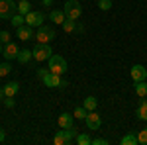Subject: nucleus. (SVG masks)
<instances>
[{
  "mask_svg": "<svg viewBox=\"0 0 147 145\" xmlns=\"http://www.w3.org/2000/svg\"><path fill=\"white\" fill-rule=\"evenodd\" d=\"M37 78L45 84L47 88H65L69 82L63 78V75H55L49 69H37Z\"/></svg>",
  "mask_w": 147,
  "mask_h": 145,
  "instance_id": "nucleus-1",
  "label": "nucleus"
},
{
  "mask_svg": "<svg viewBox=\"0 0 147 145\" xmlns=\"http://www.w3.org/2000/svg\"><path fill=\"white\" fill-rule=\"evenodd\" d=\"M47 63H49V71L51 73H55V75H65L69 71V65H67V59L63 55H51L47 59Z\"/></svg>",
  "mask_w": 147,
  "mask_h": 145,
  "instance_id": "nucleus-2",
  "label": "nucleus"
},
{
  "mask_svg": "<svg viewBox=\"0 0 147 145\" xmlns=\"http://www.w3.org/2000/svg\"><path fill=\"white\" fill-rule=\"evenodd\" d=\"M55 37H57L55 30H53V28H49V26H39V28H37V32H35V35H34L35 43H51Z\"/></svg>",
  "mask_w": 147,
  "mask_h": 145,
  "instance_id": "nucleus-3",
  "label": "nucleus"
},
{
  "mask_svg": "<svg viewBox=\"0 0 147 145\" xmlns=\"http://www.w3.org/2000/svg\"><path fill=\"white\" fill-rule=\"evenodd\" d=\"M63 12H65V16L69 20H79L82 16V6L79 4V0H65Z\"/></svg>",
  "mask_w": 147,
  "mask_h": 145,
  "instance_id": "nucleus-4",
  "label": "nucleus"
},
{
  "mask_svg": "<svg viewBox=\"0 0 147 145\" xmlns=\"http://www.w3.org/2000/svg\"><path fill=\"white\" fill-rule=\"evenodd\" d=\"M32 53H34L35 61H47L49 57L53 55V49H51L49 43H35V47L32 49Z\"/></svg>",
  "mask_w": 147,
  "mask_h": 145,
  "instance_id": "nucleus-5",
  "label": "nucleus"
},
{
  "mask_svg": "<svg viewBox=\"0 0 147 145\" xmlns=\"http://www.w3.org/2000/svg\"><path fill=\"white\" fill-rule=\"evenodd\" d=\"M16 12H18V2H14V0H0V18L2 20H10Z\"/></svg>",
  "mask_w": 147,
  "mask_h": 145,
  "instance_id": "nucleus-6",
  "label": "nucleus"
},
{
  "mask_svg": "<svg viewBox=\"0 0 147 145\" xmlns=\"http://www.w3.org/2000/svg\"><path fill=\"white\" fill-rule=\"evenodd\" d=\"M84 123H86V127L90 129V132H96V129H100V125H102V118H100V114L96 110H92L86 114V118H84Z\"/></svg>",
  "mask_w": 147,
  "mask_h": 145,
  "instance_id": "nucleus-7",
  "label": "nucleus"
},
{
  "mask_svg": "<svg viewBox=\"0 0 147 145\" xmlns=\"http://www.w3.org/2000/svg\"><path fill=\"white\" fill-rule=\"evenodd\" d=\"M43 22H45V16H43V12H28L26 14V24L28 26H32V28H39V26H43Z\"/></svg>",
  "mask_w": 147,
  "mask_h": 145,
  "instance_id": "nucleus-8",
  "label": "nucleus"
},
{
  "mask_svg": "<svg viewBox=\"0 0 147 145\" xmlns=\"http://www.w3.org/2000/svg\"><path fill=\"white\" fill-rule=\"evenodd\" d=\"M34 35H35V28L28 26V24H24V26H20V28H16V37L22 39V41H30V39H34Z\"/></svg>",
  "mask_w": 147,
  "mask_h": 145,
  "instance_id": "nucleus-9",
  "label": "nucleus"
},
{
  "mask_svg": "<svg viewBox=\"0 0 147 145\" xmlns=\"http://www.w3.org/2000/svg\"><path fill=\"white\" fill-rule=\"evenodd\" d=\"M18 53H20V47L16 41H10V43H4V51H2V57L6 61H12V59H18Z\"/></svg>",
  "mask_w": 147,
  "mask_h": 145,
  "instance_id": "nucleus-10",
  "label": "nucleus"
},
{
  "mask_svg": "<svg viewBox=\"0 0 147 145\" xmlns=\"http://www.w3.org/2000/svg\"><path fill=\"white\" fill-rule=\"evenodd\" d=\"M129 75H131V80L134 82L147 80V67H143V65H134L131 71H129Z\"/></svg>",
  "mask_w": 147,
  "mask_h": 145,
  "instance_id": "nucleus-11",
  "label": "nucleus"
},
{
  "mask_svg": "<svg viewBox=\"0 0 147 145\" xmlns=\"http://www.w3.org/2000/svg\"><path fill=\"white\" fill-rule=\"evenodd\" d=\"M57 123H59V127H73V125H75V116L63 112V114L57 118Z\"/></svg>",
  "mask_w": 147,
  "mask_h": 145,
  "instance_id": "nucleus-12",
  "label": "nucleus"
},
{
  "mask_svg": "<svg viewBox=\"0 0 147 145\" xmlns=\"http://www.w3.org/2000/svg\"><path fill=\"white\" fill-rule=\"evenodd\" d=\"M49 20L53 24H57V26H61V24L67 20V16H65V12L63 10H57V8H53V10L49 12Z\"/></svg>",
  "mask_w": 147,
  "mask_h": 145,
  "instance_id": "nucleus-13",
  "label": "nucleus"
},
{
  "mask_svg": "<svg viewBox=\"0 0 147 145\" xmlns=\"http://www.w3.org/2000/svg\"><path fill=\"white\" fill-rule=\"evenodd\" d=\"M2 88H4V94H6V96H12V98H14V96L18 94V90H20V84H18L16 80H12L8 84H4Z\"/></svg>",
  "mask_w": 147,
  "mask_h": 145,
  "instance_id": "nucleus-14",
  "label": "nucleus"
},
{
  "mask_svg": "<svg viewBox=\"0 0 147 145\" xmlns=\"http://www.w3.org/2000/svg\"><path fill=\"white\" fill-rule=\"evenodd\" d=\"M34 59V53H32V49H20V53H18V61L26 65V63H30Z\"/></svg>",
  "mask_w": 147,
  "mask_h": 145,
  "instance_id": "nucleus-15",
  "label": "nucleus"
},
{
  "mask_svg": "<svg viewBox=\"0 0 147 145\" xmlns=\"http://www.w3.org/2000/svg\"><path fill=\"white\" fill-rule=\"evenodd\" d=\"M136 116L139 118V120H145V122H147V100H141L139 104H137Z\"/></svg>",
  "mask_w": 147,
  "mask_h": 145,
  "instance_id": "nucleus-16",
  "label": "nucleus"
},
{
  "mask_svg": "<svg viewBox=\"0 0 147 145\" xmlns=\"http://www.w3.org/2000/svg\"><path fill=\"white\" fill-rule=\"evenodd\" d=\"M77 26H79V22H77V20H65V22L61 24V28H63V30H65V32H67V34H73V32H77Z\"/></svg>",
  "mask_w": 147,
  "mask_h": 145,
  "instance_id": "nucleus-17",
  "label": "nucleus"
},
{
  "mask_svg": "<svg viewBox=\"0 0 147 145\" xmlns=\"http://www.w3.org/2000/svg\"><path fill=\"white\" fill-rule=\"evenodd\" d=\"M136 94L139 98H145L147 96V80H139L136 82Z\"/></svg>",
  "mask_w": 147,
  "mask_h": 145,
  "instance_id": "nucleus-18",
  "label": "nucleus"
},
{
  "mask_svg": "<svg viewBox=\"0 0 147 145\" xmlns=\"http://www.w3.org/2000/svg\"><path fill=\"white\" fill-rule=\"evenodd\" d=\"M28 12H32V4H30V0H20V2H18V14L26 16Z\"/></svg>",
  "mask_w": 147,
  "mask_h": 145,
  "instance_id": "nucleus-19",
  "label": "nucleus"
},
{
  "mask_svg": "<svg viewBox=\"0 0 147 145\" xmlns=\"http://www.w3.org/2000/svg\"><path fill=\"white\" fill-rule=\"evenodd\" d=\"M10 24L14 26V28H20V26L26 24V16H22V14H18V12H16V14L10 18Z\"/></svg>",
  "mask_w": 147,
  "mask_h": 145,
  "instance_id": "nucleus-20",
  "label": "nucleus"
},
{
  "mask_svg": "<svg viewBox=\"0 0 147 145\" xmlns=\"http://www.w3.org/2000/svg\"><path fill=\"white\" fill-rule=\"evenodd\" d=\"M82 106H84V108H86L88 112H92V110H96V106H98V100H96L94 96H86Z\"/></svg>",
  "mask_w": 147,
  "mask_h": 145,
  "instance_id": "nucleus-21",
  "label": "nucleus"
},
{
  "mask_svg": "<svg viewBox=\"0 0 147 145\" xmlns=\"http://www.w3.org/2000/svg\"><path fill=\"white\" fill-rule=\"evenodd\" d=\"M120 143H122V145H137L139 141H137V135L127 134V135H124V137L120 139Z\"/></svg>",
  "mask_w": 147,
  "mask_h": 145,
  "instance_id": "nucleus-22",
  "label": "nucleus"
},
{
  "mask_svg": "<svg viewBox=\"0 0 147 145\" xmlns=\"http://www.w3.org/2000/svg\"><path fill=\"white\" fill-rule=\"evenodd\" d=\"M86 114H88V110H86L84 106H77V108L73 110V116H75V120H84V118H86Z\"/></svg>",
  "mask_w": 147,
  "mask_h": 145,
  "instance_id": "nucleus-23",
  "label": "nucleus"
},
{
  "mask_svg": "<svg viewBox=\"0 0 147 145\" xmlns=\"http://www.w3.org/2000/svg\"><path fill=\"white\" fill-rule=\"evenodd\" d=\"M75 141H77L79 145H90V143H92V139L88 137V134H79Z\"/></svg>",
  "mask_w": 147,
  "mask_h": 145,
  "instance_id": "nucleus-24",
  "label": "nucleus"
},
{
  "mask_svg": "<svg viewBox=\"0 0 147 145\" xmlns=\"http://www.w3.org/2000/svg\"><path fill=\"white\" fill-rule=\"evenodd\" d=\"M96 6H98L102 12H108L110 8H112V0H98V4H96Z\"/></svg>",
  "mask_w": 147,
  "mask_h": 145,
  "instance_id": "nucleus-25",
  "label": "nucleus"
},
{
  "mask_svg": "<svg viewBox=\"0 0 147 145\" xmlns=\"http://www.w3.org/2000/svg\"><path fill=\"white\" fill-rule=\"evenodd\" d=\"M53 143H55V145H67V141H65V135H63V132H57V134L53 135Z\"/></svg>",
  "mask_w": 147,
  "mask_h": 145,
  "instance_id": "nucleus-26",
  "label": "nucleus"
},
{
  "mask_svg": "<svg viewBox=\"0 0 147 145\" xmlns=\"http://www.w3.org/2000/svg\"><path fill=\"white\" fill-rule=\"evenodd\" d=\"M137 141H139V145H147V127H143L137 134Z\"/></svg>",
  "mask_w": 147,
  "mask_h": 145,
  "instance_id": "nucleus-27",
  "label": "nucleus"
},
{
  "mask_svg": "<svg viewBox=\"0 0 147 145\" xmlns=\"http://www.w3.org/2000/svg\"><path fill=\"white\" fill-rule=\"evenodd\" d=\"M10 73H12L10 63H2V65H0V77H6V75H10Z\"/></svg>",
  "mask_w": 147,
  "mask_h": 145,
  "instance_id": "nucleus-28",
  "label": "nucleus"
},
{
  "mask_svg": "<svg viewBox=\"0 0 147 145\" xmlns=\"http://www.w3.org/2000/svg\"><path fill=\"white\" fill-rule=\"evenodd\" d=\"M0 41H2V43H10L12 41L10 32H4V30H2V32H0Z\"/></svg>",
  "mask_w": 147,
  "mask_h": 145,
  "instance_id": "nucleus-29",
  "label": "nucleus"
},
{
  "mask_svg": "<svg viewBox=\"0 0 147 145\" xmlns=\"http://www.w3.org/2000/svg\"><path fill=\"white\" fill-rule=\"evenodd\" d=\"M4 104H6V108H14V106H16V100H14V98H12V96H6V98H4Z\"/></svg>",
  "mask_w": 147,
  "mask_h": 145,
  "instance_id": "nucleus-30",
  "label": "nucleus"
},
{
  "mask_svg": "<svg viewBox=\"0 0 147 145\" xmlns=\"http://www.w3.org/2000/svg\"><path fill=\"white\" fill-rule=\"evenodd\" d=\"M108 143H110L108 139H104V137H96V139H92L90 145H108Z\"/></svg>",
  "mask_w": 147,
  "mask_h": 145,
  "instance_id": "nucleus-31",
  "label": "nucleus"
},
{
  "mask_svg": "<svg viewBox=\"0 0 147 145\" xmlns=\"http://www.w3.org/2000/svg\"><path fill=\"white\" fill-rule=\"evenodd\" d=\"M4 139H6V132H4V129H2V127H0V143H2V141H4Z\"/></svg>",
  "mask_w": 147,
  "mask_h": 145,
  "instance_id": "nucleus-32",
  "label": "nucleus"
},
{
  "mask_svg": "<svg viewBox=\"0 0 147 145\" xmlns=\"http://www.w3.org/2000/svg\"><path fill=\"white\" fill-rule=\"evenodd\" d=\"M41 2H43L45 8H51V4H53V0H41Z\"/></svg>",
  "mask_w": 147,
  "mask_h": 145,
  "instance_id": "nucleus-33",
  "label": "nucleus"
},
{
  "mask_svg": "<svg viewBox=\"0 0 147 145\" xmlns=\"http://www.w3.org/2000/svg\"><path fill=\"white\" fill-rule=\"evenodd\" d=\"M4 98H6V94H4V88H0V102H4Z\"/></svg>",
  "mask_w": 147,
  "mask_h": 145,
  "instance_id": "nucleus-34",
  "label": "nucleus"
},
{
  "mask_svg": "<svg viewBox=\"0 0 147 145\" xmlns=\"http://www.w3.org/2000/svg\"><path fill=\"white\" fill-rule=\"evenodd\" d=\"M2 51H4V43L0 41V55H2Z\"/></svg>",
  "mask_w": 147,
  "mask_h": 145,
  "instance_id": "nucleus-35",
  "label": "nucleus"
},
{
  "mask_svg": "<svg viewBox=\"0 0 147 145\" xmlns=\"http://www.w3.org/2000/svg\"><path fill=\"white\" fill-rule=\"evenodd\" d=\"M145 98H147V96H145Z\"/></svg>",
  "mask_w": 147,
  "mask_h": 145,
  "instance_id": "nucleus-36",
  "label": "nucleus"
}]
</instances>
